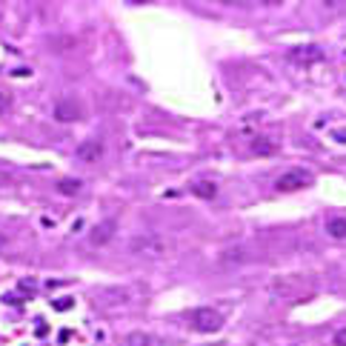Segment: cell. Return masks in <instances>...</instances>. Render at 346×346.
<instances>
[{
    "label": "cell",
    "instance_id": "4fadbf2b",
    "mask_svg": "<svg viewBox=\"0 0 346 346\" xmlns=\"http://www.w3.org/2000/svg\"><path fill=\"white\" fill-rule=\"evenodd\" d=\"M192 195H197V197H203V200H212V197L218 195V183H215V181H195V183H192Z\"/></svg>",
    "mask_w": 346,
    "mask_h": 346
},
{
    "label": "cell",
    "instance_id": "277c9868",
    "mask_svg": "<svg viewBox=\"0 0 346 346\" xmlns=\"http://www.w3.org/2000/svg\"><path fill=\"white\" fill-rule=\"evenodd\" d=\"M52 112H55V120H60V123H75V120H80V118L86 115L83 103L75 100V97H60Z\"/></svg>",
    "mask_w": 346,
    "mask_h": 346
},
{
    "label": "cell",
    "instance_id": "d6986e66",
    "mask_svg": "<svg viewBox=\"0 0 346 346\" xmlns=\"http://www.w3.org/2000/svg\"><path fill=\"white\" fill-rule=\"evenodd\" d=\"M20 289H23V292H34V289H37V283L31 281V278H26V281H20Z\"/></svg>",
    "mask_w": 346,
    "mask_h": 346
},
{
    "label": "cell",
    "instance_id": "7402d4cb",
    "mask_svg": "<svg viewBox=\"0 0 346 346\" xmlns=\"http://www.w3.org/2000/svg\"><path fill=\"white\" fill-rule=\"evenodd\" d=\"M212 346H218V344H212Z\"/></svg>",
    "mask_w": 346,
    "mask_h": 346
},
{
    "label": "cell",
    "instance_id": "7a4b0ae2",
    "mask_svg": "<svg viewBox=\"0 0 346 346\" xmlns=\"http://www.w3.org/2000/svg\"><path fill=\"white\" fill-rule=\"evenodd\" d=\"M189 323L197 332H218L220 326H223V315L218 309H212V306H200V309H195V312L189 315Z\"/></svg>",
    "mask_w": 346,
    "mask_h": 346
},
{
    "label": "cell",
    "instance_id": "44dd1931",
    "mask_svg": "<svg viewBox=\"0 0 346 346\" xmlns=\"http://www.w3.org/2000/svg\"><path fill=\"white\" fill-rule=\"evenodd\" d=\"M335 140H346V132H335Z\"/></svg>",
    "mask_w": 346,
    "mask_h": 346
},
{
    "label": "cell",
    "instance_id": "30bf717a",
    "mask_svg": "<svg viewBox=\"0 0 346 346\" xmlns=\"http://www.w3.org/2000/svg\"><path fill=\"white\" fill-rule=\"evenodd\" d=\"M249 152L257 155V157H269V155L278 152V143H275L272 137H255V140L249 143Z\"/></svg>",
    "mask_w": 346,
    "mask_h": 346
},
{
    "label": "cell",
    "instance_id": "2e32d148",
    "mask_svg": "<svg viewBox=\"0 0 346 346\" xmlns=\"http://www.w3.org/2000/svg\"><path fill=\"white\" fill-rule=\"evenodd\" d=\"M12 109V94L9 92H0V115H6Z\"/></svg>",
    "mask_w": 346,
    "mask_h": 346
},
{
    "label": "cell",
    "instance_id": "3957f363",
    "mask_svg": "<svg viewBox=\"0 0 346 346\" xmlns=\"http://www.w3.org/2000/svg\"><path fill=\"white\" fill-rule=\"evenodd\" d=\"M309 183H312V172L295 166V169H286L281 178L275 181V189H281V192H295V189H306Z\"/></svg>",
    "mask_w": 346,
    "mask_h": 346
},
{
    "label": "cell",
    "instance_id": "9a60e30c",
    "mask_svg": "<svg viewBox=\"0 0 346 346\" xmlns=\"http://www.w3.org/2000/svg\"><path fill=\"white\" fill-rule=\"evenodd\" d=\"M58 189H60L63 195H77V192H80V181H75V178H63L60 183H58Z\"/></svg>",
    "mask_w": 346,
    "mask_h": 346
},
{
    "label": "cell",
    "instance_id": "ba28073f",
    "mask_svg": "<svg viewBox=\"0 0 346 346\" xmlns=\"http://www.w3.org/2000/svg\"><path fill=\"white\" fill-rule=\"evenodd\" d=\"M112 235H115V223H112V220H103V223L92 226V232H89V243H92V246H103V243L112 241Z\"/></svg>",
    "mask_w": 346,
    "mask_h": 346
},
{
    "label": "cell",
    "instance_id": "7c38bea8",
    "mask_svg": "<svg viewBox=\"0 0 346 346\" xmlns=\"http://www.w3.org/2000/svg\"><path fill=\"white\" fill-rule=\"evenodd\" d=\"M326 235H332V238H338V241H346V218L344 215L326 218Z\"/></svg>",
    "mask_w": 346,
    "mask_h": 346
},
{
    "label": "cell",
    "instance_id": "ffe728a7",
    "mask_svg": "<svg viewBox=\"0 0 346 346\" xmlns=\"http://www.w3.org/2000/svg\"><path fill=\"white\" fill-rule=\"evenodd\" d=\"M6 249H9V238H6V235H0V255H3Z\"/></svg>",
    "mask_w": 346,
    "mask_h": 346
},
{
    "label": "cell",
    "instance_id": "6da1fadb",
    "mask_svg": "<svg viewBox=\"0 0 346 346\" xmlns=\"http://www.w3.org/2000/svg\"><path fill=\"white\" fill-rule=\"evenodd\" d=\"M126 249L132 252V255H137V257L157 260V257H163V255L169 252V243H166L160 235H135V238L126 243Z\"/></svg>",
    "mask_w": 346,
    "mask_h": 346
},
{
    "label": "cell",
    "instance_id": "52a82bcc",
    "mask_svg": "<svg viewBox=\"0 0 346 346\" xmlns=\"http://www.w3.org/2000/svg\"><path fill=\"white\" fill-rule=\"evenodd\" d=\"M77 157L83 160V163H97L100 157H103V143L100 140H83L80 146H77Z\"/></svg>",
    "mask_w": 346,
    "mask_h": 346
},
{
    "label": "cell",
    "instance_id": "8fae6325",
    "mask_svg": "<svg viewBox=\"0 0 346 346\" xmlns=\"http://www.w3.org/2000/svg\"><path fill=\"white\" fill-rule=\"evenodd\" d=\"M246 260H249V249H246V246H232V249H226L220 255V263H226V266L246 263Z\"/></svg>",
    "mask_w": 346,
    "mask_h": 346
},
{
    "label": "cell",
    "instance_id": "ac0fdd59",
    "mask_svg": "<svg viewBox=\"0 0 346 346\" xmlns=\"http://www.w3.org/2000/svg\"><path fill=\"white\" fill-rule=\"evenodd\" d=\"M72 303H75V301H72V298H60V301H55V309H69V306H72Z\"/></svg>",
    "mask_w": 346,
    "mask_h": 346
},
{
    "label": "cell",
    "instance_id": "9c48e42d",
    "mask_svg": "<svg viewBox=\"0 0 346 346\" xmlns=\"http://www.w3.org/2000/svg\"><path fill=\"white\" fill-rule=\"evenodd\" d=\"M289 58L295 63H315V60H323V52L317 46H301V49H292Z\"/></svg>",
    "mask_w": 346,
    "mask_h": 346
},
{
    "label": "cell",
    "instance_id": "5b68a950",
    "mask_svg": "<svg viewBox=\"0 0 346 346\" xmlns=\"http://www.w3.org/2000/svg\"><path fill=\"white\" fill-rule=\"evenodd\" d=\"M129 298H132V292L123 286H106V289L94 292L97 306H120V303H129Z\"/></svg>",
    "mask_w": 346,
    "mask_h": 346
},
{
    "label": "cell",
    "instance_id": "5bb4252c",
    "mask_svg": "<svg viewBox=\"0 0 346 346\" xmlns=\"http://www.w3.org/2000/svg\"><path fill=\"white\" fill-rule=\"evenodd\" d=\"M126 346H157V341L152 335H146V332H132L126 338Z\"/></svg>",
    "mask_w": 346,
    "mask_h": 346
},
{
    "label": "cell",
    "instance_id": "8992f818",
    "mask_svg": "<svg viewBox=\"0 0 346 346\" xmlns=\"http://www.w3.org/2000/svg\"><path fill=\"white\" fill-rule=\"evenodd\" d=\"M269 292L275 298H295V295H301V281L298 278H278L269 286Z\"/></svg>",
    "mask_w": 346,
    "mask_h": 346
},
{
    "label": "cell",
    "instance_id": "e0dca14e",
    "mask_svg": "<svg viewBox=\"0 0 346 346\" xmlns=\"http://www.w3.org/2000/svg\"><path fill=\"white\" fill-rule=\"evenodd\" d=\"M332 344H335V346H346V326H344V329H338V332H335Z\"/></svg>",
    "mask_w": 346,
    "mask_h": 346
}]
</instances>
